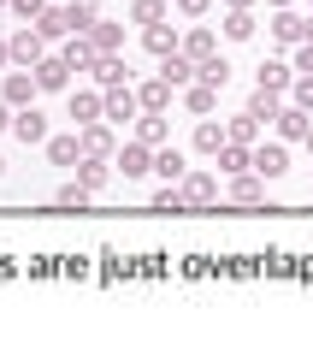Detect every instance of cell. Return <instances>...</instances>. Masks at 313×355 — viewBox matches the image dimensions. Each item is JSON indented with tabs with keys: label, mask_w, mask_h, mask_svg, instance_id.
I'll return each instance as SVG.
<instances>
[{
	"label": "cell",
	"mask_w": 313,
	"mask_h": 355,
	"mask_svg": "<svg viewBox=\"0 0 313 355\" xmlns=\"http://www.w3.org/2000/svg\"><path fill=\"white\" fill-rule=\"evenodd\" d=\"M260 83H266V89H284V83H289V65H278V60L260 65Z\"/></svg>",
	"instance_id": "1f68e13d"
},
{
	"label": "cell",
	"mask_w": 313,
	"mask_h": 355,
	"mask_svg": "<svg viewBox=\"0 0 313 355\" xmlns=\"http://www.w3.org/2000/svg\"><path fill=\"white\" fill-rule=\"evenodd\" d=\"M130 12H136V24H160V18H166V0H136Z\"/></svg>",
	"instance_id": "484cf974"
},
{
	"label": "cell",
	"mask_w": 313,
	"mask_h": 355,
	"mask_svg": "<svg viewBox=\"0 0 313 355\" xmlns=\"http://www.w3.org/2000/svg\"><path fill=\"white\" fill-rule=\"evenodd\" d=\"M213 101H219L213 83H195V89H189V113H213Z\"/></svg>",
	"instance_id": "d4e9b609"
},
{
	"label": "cell",
	"mask_w": 313,
	"mask_h": 355,
	"mask_svg": "<svg viewBox=\"0 0 313 355\" xmlns=\"http://www.w3.org/2000/svg\"><path fill=\"white\" fill-rule=\"evenodd\" d=\"M6 53H12V48H6V42H0V60H6Z\"/></svg>",
	"instance_id": "f35d334b"
},
{
	"label": "cell",
	"mask_w": 313,
	"mask_h": 355,
	"mask_svg": "<svg viewBox=\"0 0 313 355\" xmlns=\"http://www.w3.org/2000/svg\"><path fill=\"white\" fill-rule=\"evenodd\" d=\"M225 137H231V130H219L213 119H201V125H195V148H207V154H219V148H225Z\"/></svg>",
	"instance_id": "ba28073f"
},
{
	"label": "cell",
	"mask_w": 313,
	"mask_h": 355,
	"mask_svg": "<svg viewBox=\"0 0 313 355\" xmlns=\"http://www.w3.org/2000/svg\"><path fill=\"white\" fill-rule=\"evenodd\" d=\"M0 6H6V0H0Z\"/></svg>",
	"instance_id": "b9f144b4"
},
{
	"label": "cell",
	"mask_w": 313,
	"mask_h": 355,
	"mask_svg": "<svg viewBox=\"0 0 313 355\" xmlns=\"http://www.w3.org/2000/svg\"><path fill=\"white\" fill-rule=\"evenodd\" d=\"M189 71H195V65H189V53H166V65H160L166 83H189Z\"/></svg>",
	"instance_id": "5bb4252c"
},
{
	"label": "cell",
	"mask_w": 313,
	"mask_h": 355,
	"mask_svg": "<svg viewBox=\"0 0 313 355\" xmlns=\"http://www.w3.org/2000/svg\"><path fill=\"white\" fill-rule=\"evenodd\" d=\"M148 53H177V30H166V24H148Z\"/></svg>",
	"instance_id": "7c38bea8"
},
{
	"label": "cell",
	"mask_w": 313,
	"mask_h": 355,
	"mask_svg": "<svg viewBox=\"0 0 313 355\" xmlns=\"http://www.w3.org/2000/svg\"><path fill=\"white\" fill-rule=\"evenodd\" d=\"M77 184H83V190H100V184H107V154H95V160L77 166Z\"/></svg>",
	"instance_id": "52a82bcc"
},
{
	"label": "cell",
	"mask_w": 313,
	"mask_h": 355,
	"mask_svg": "<svg viewBox=\"0 0 313 355\" xmlns=\"http://www.w3.org/2000/svg\"><path fill=\"white\" fill-rule=\"evenodd\" d=\"M195 71H201V83H213V89H225V77H231V65H225V60H213V53H207V60H201Z\"/></svg>",
	"instance_id": "e0dca14e"
},
{
	"label": "cell",
	"mask_w": 313,
	"mask_h": 355,
	"mask_svg": "<svg viewBox=\"0 0 313 355\" xmlns=\"http://www.w3.org/2000/svg\"><path fill=\"white\" fill-rule=\"evenodd\" d=\"M289 95H296V107H307V113H313V77H296V83H289Z\"/></svg>",
	"instance_id": "d6a6232c"
},
{
	"label": "cell",
	"mask_w": 313,
	"mask_h": 355,
	"mask_svg": "<svg viewBox=\"0 0 313 355\" xmlns=\"http://www.w3.org/2000/svg\"><path fill=\"white\" fill-rule=\"evenodd\" d=\"M48 154H53V166H77L83 142H77V137H53V142H48Z\"/></svg>",
	"instance_id": "8fae6325"
},
{
	"label": "cell",
	"mask_w": 313,
	"mask_h": 355,
	"mask_svg": "<svg viewBox=\"0 0 313 355\" xmlns=\"http://www.w3.org/2000/svg\"><path fill=\"white\" fill-rule=\"evenodd\" d=\"M142 142H148V148H160V142H166V119H160V113L142 119Z\"/></svg>",
	"instance_id": "f1b7e54d"
},
{
	"label": "cell",
	"mask_w": 313,
	"mask_h": 355,
	"mask_svg": "<svg viewBox=\"0 0 313 355\" xmlns=\"http://www.w3.org/2000/svg\"><path fill=\"white\" fill-rule=\"evenodd\" d=\"M6 125H12V113H6V107H0V130H6Z\"/></svg>",
	"instance_id": "74e56055"
},
{
	"label": "cell",
	"mask_w": 313,
	"mask_h": 355,
	"mask_svg": "<svg viewBox=\"0 0 313 355\" xmlns=\"http://www.w3.org/2000/svg\"><path fill=\"white\" fill-rule=\"evenodd\" d=\"M184 53H189V60L201 65V60H207V53H213V36H207V30H195V36L184 42Z\"/></svg>",
	"instance_id": "4316f807"
},
{
	"label": "cell",
	"mask_w": 313,
	"mask_h": 355,
	"mask_svg": "<svg viewBox=\"0 0 313 355\" xmlns=\"http://www.w3.org/2000/svg\"><path fill=\"white\" fill-rule=\"evenodd\" d=\"M249 113H254V119H278V89H266V83H260V95L249 101Z\"/></svg>",
	"instance_id": "44dd1931"
},
{
	"label": "cell",
	"mask_w": 313,
	"mask_h": 355,
	"mask_svg": "<svg viewBox=\"0 0 313 355\" xmlns=\"http://www.w3.org/2000/svg\"><path fill=\"white\" fill-rule=\"evenodd\" d=\"M296 71H307V77H313V42H307L301 53H296Z\"/></svg>",
	"instance_id": "d590c367"
},
{
	"label": "cell",
	"mask_w": 313,
	"mask_h": 355,
	"mask_svg": "<svg viewBox=\"0 0 313 355\" xmlns=\"http://www.w3.org/2000/svg\"><path fill=\"white\" fill-rule=\"evenodd\" d=\"M12 12L18 18H42V12H48V0H12Z\"/></svg>",
	"instance_id": "e575fe53"
},
{
	"label": "cell",
	"mask_w": 313,
	"mask_h": 355,
	"mask_svg": "<svg viewBox=\"0 0 313 355\" xmlns=\"http://www.w3.org/2000/svg\"><path fill=\"white\" fill-rule=\"evenodd\" d=\"M231 196H237L242 207H249V202H260V196H266V178H260V172H254V178H237V184H231Z\"/></svg>",
	"instance_id": "4fadbf2b"
},
{
	"label": "cell",
	"mask_w": 313,
	"mask_h": 355,
	"mask_svg": "<svg viewBox=\"0 0 313 355\" xmlns=\"http://www.w3.org/2000/svg\"><path fill=\"white\" fill-rule=\"evenodd\" d=\"M12 130H18L24 142H42V137H48V125H42V113H36V107H24V113H12Z\"/></svg>",
	"instance_id": "5b68a950"
},
{
	"label": "cell",
	"mask_w": 313,
	"mask_h": 355,
	"mask_svg": "<svg viewBox=\"0 0 313 355\" xmlns=\"http://www.w3.org/2000/svg\"><path fill=\"white\" fill-rule=\"evenodd\" d=\"M71 119H77V125H95V119H100V95H77V101H71Z\"/></svg>",
	"instance_id": "d6986e66"
},
{
	"label": "cell",
	"mask_w": 313,
	"mask_h": 355,
	"mask_svg": "<svg viewBox=\"0 0 313 355\" xmlns=\"http://www.w3.org/2000/svg\"><path fill=\"white\" fill-rule=\"evenodd\" d=\"M154 172H160L166 184H177V178H184V154H177V148H160V154H154Z\"/></svg>",
	"instance_id": "9c48e42d"
},
{
	"label": "cell",
	"mask_w": 313,
	"mask_h": 355,
	"mask_svg": "<svg viewBox=\"0 0 313 355\" xmlns=\"http://www.w3.org/2000/svg\"><path fill=\"white\" fill-rule=\"evenodd\" d=\"M136 101H142V107H148V113H160V107H166V101H172V83H166V77H160V83H148V89H142Z\"/></svg>",
	"instance_id": "ac0fdd59"
},
{
	"label": "cell",
	"mask_w": 313,
	"mask_h": 355,
	"mask_svg": "<svg viewBox=\"0 0 313 355\" xmlns=\"http://www.w3.org/2000/svg\"><path fill=\"white\" fill-rule=\"evenodd\" d=\"M278 137L284 142H301V137H313V119H307V107H278Z\"/></svg>",
	"instance_id": "6da1fadb"
},
{
	"label": "cell",
	"mask_w": 313,
	"mask_h": 355,
	"mask_svg": "<svg viewBox=\"0 0 313 355\" xmlns=\"http://www.w3.org/2000/svg\"><path fill=\"white\" fill-rule=\"evenodd\" d=\"M65 60H71V71H83V65H95V60H100V48H89V42H71V48H65Z\"/></svg>",
	"instance_id": "cb8c5ba5"
},
{
	"label": "cell",
	"mask_w": 313,
	"mask_h": 355,
	"mask_svg": "<svg viewBox=\"0 0 313 355\" xmlns=\"http://www.w3.org/2000/svg\"><path fill=\"white\" fill-rule=\"evenodd\" d=\"M254 125H260V119H254V113L231 119V142H254Z\"/></svg>",
	"instance_id": "4dcf8cb0"
},
{
	"label": "cell",
	"mask_w": 313,
	"mask_h": 355,
	"mask_svg": "<svg viewBox=\"0 0 313 355\" xmlns=\"http://www.w3.org/2000/svg\"><path fill=\"white\" fill-rule=\"evenodd\" d=\"M184 202H189V207H201V202H213V178H207V172L184 178Z\"/></svg>",
	"instance_id": "8992f818"
},
{
	"label": "cell",
	"mask_w": 313,
	"mask_h": 355,
	"mask_svg": "<svg viewBox=\"0 0 313 355\" xmlns=\"http://www.w3.org/2000/svg\"><path fill=\"white\" fill-rule=\"evenodd\" d=\"M219 160H225V172H242V166H254V154H242V142H231V137H225Z\"/></svg>",
	"instance_id": "7402d4cb"
},
{
	"label": "cell",
	"mask_w": 313,
	"mask_h": 355,
	"mask_svg": "<svg viewBox=\"0 0 313 355\" xmlns=\"http://www.w3.org/2000/svg\"><path fill=\"white\" fill-rule=\"evenodd\" d=\"M225 36H237V42H242V36H254V18H249V6H237V12L225 18Z\"/></svg>",
	"instance_id": "603a6c76"
},
{
	"label": "cell",
	"mask_w": 313,
	"mask_h": 355,
	"mask_svg": "<svg viewBox=\"0 0 313 355\" xmlns=\"http://www.w3.org/2000/svg\"><path fill=\"white\" fill-rule=\"evenodd\" d=\"M12 60L36 65V60H42V36H30V30H24V36H12Z\"/></svg>",
	"instance_id": "9a60e30c"
},
{
	"label": "cell",
	"mask_w": 313,
	"mask_h": 355,
	"mask_svg": "<svg viewBox=\"0 0 313 355\" xmlns=\"http://www.w3.org/2000/svg\"><path fill=\"white\" fill-rule=\"evenodd\" d=\"M177 6H184L189 18H201V12H207V0H177Z\"/></svg>",
	"instance_id": "8d00e7d4"
},
{
	"label": "cell",
	"mask_w": 313,
	"mask_h": 355,
	"mask_svg": "<svg viewBox=\"0 0 313 355\" xmlns=\"http://www.w3.org/2000/svg\"><path fill=\"white\" fill-rule=\"evenodd\" d=\"M107 148H113V137H107L100 125H89L83 130V154H107Z\"/></svg>",
	"instance_id": "f546056e"
},
{
	"label": "cell",
	"mask_w": 313,
	"mask_h": 355,
	"mask_svg": "<svg viewBox=\"0 0 313 355\" xmlns=\"http://www.w3.org/2000/svg\"><path fill=\"white\" fill-rule=\"evenodd\" d=\"M284 148H278V142H272V148H260V154H254V172H260V178H278V172H284Z\"/></svg>",
	"instance_id": "30bf717a"
},
{
	"label": "cell",
	"mask_w": 313,
	"mask_h": 355,
	"mask_svg": "<svg viewBox=\"0 0 313 355\" xmlns=\"http://www.w3.org/2000/svg\"><path fill=\"white\" fill-rule=\"evenodd\" d=\"M272 30H278V42H301V36H307V24H301L296 12H278V24H272Z\"/></svg>",
	"instance_id": "ffe728a7"
},
{
	"label": "cell",
	"mask_w": 313,
	"mask_h": 355,
	"mask_svg": "<svg viewBox=\"0 0 313 355\" xmlns=\"http://www.w3.org/2000/svg\"><path fill=\"white\" fill-rule=\"evenodd\" d=\"M272 6H289V0H272Z\"/></svg>",
	"instance_id": "60d3db41"
},
{
	"label": "cell",
	"mask_w": 313,
	"mask_h": 355,
	"mask_svg": "<svg viewBox=\"0 0 313 355\" xmlns=\"http://www.w3.org/2000/svg\"><path fill=\"white\" fill-rule=\"evenodd\" d=\"M65 18H71L77 36H83V30H95V0H77V6H65Z\"/></svg>",
	"instance_id": "2e32d148"
},
{
	"label": "cell",
	"mask_w": 313,
	"mask_h": 355,
	"mask_svg": "<svg viewBox=\"0 0 313 355\" xmlns=\"http://www.w3.org/2000/svg\"><path fill=\"white\" fill-rule=\"evenodd\" d=\"M36 24H42V36H65V30H71V18H65V6H60V12H42Z\"/></svg>",
	"instance_id": "83f0119b"
},
{
	"label": "cell",
	"mask_w": 313,
	"mask_h": 355,
	"mask_svg": "<svg viewBox=\"0 0 313 355\" xmlns=\"http://www.w3.org/2000/svg\"><path fill=\"white\" fill-rule=\"evenodd\" d=\"M6 101H18V107L30 101V77H6Z\"/></svg>",
	"instance_id": "836d02e7"
},
{
	"label": "cell",
	"mask_w": 313,
	"mask_h": 355,
	"mask_svg": "<svg viewBox=\"0 0 313 355\" xmlns=\"http://www.w3.org/2000/svg\"><path fill=\"white\" fill-rule=\"evenodd\" d=\"M231 6H249V0H231Z\"/></svg>",
	"instance_id": "ab89813d"
},
{
	"label": "cell",
	"mask_w": 313,
	"mask_h": 355,
	"mask_svg": "<svg viewBox=\"0 0 313 355\" xmlns=\"http://www.w3.org/2000/svg\"><path fill=\"white\" fill-rule=\"evenodd\" d=\"M118 166H125V178H142V172H154V154H148V142H130V148L118 154Z\"/></svg>",
	"instance_id": "277c9868"
},
{
	"label": "cell",
	"mask_w": 313,
	"mask_h": 355,
	"mask_svg": "<svg viewBox=\"0 0 313 355\" xmlns=\"http://www.w3.org/2000/svg\"><path fill=\"white\" fill-rule=\"evenodd\" d=\"M136 95H130V89H125V95H118V89H107V95H100V119H113V125H125V119H136Z\"/></svg>",
	"instance_id": "7a4b0ae2"
},
{
	"label": "cell",
	"mask_w": 313,
	"mask_h": 355,
	"mask_svg": "<svg viewBox=\"0 0 313 355\" xmlns=\"http://www.w3.org/2000/svg\"><path fill=\"white\" fill-rule=\"evenodd\" d=\"M65 77H71V60H48V53L36 60V83L42 89H65Z\"/></svg>",
	"instance_id": "3957f363"
}]
</instances>
